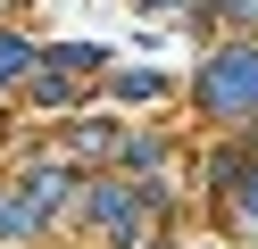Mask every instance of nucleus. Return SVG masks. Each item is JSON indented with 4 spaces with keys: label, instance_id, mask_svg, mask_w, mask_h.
Listing matches in <instances>:
<instances>
[{
    "label": "nucleus",
    "instance_id": "1",
    "mask_svg": "<svg viewBox=\"0 0 258 249\" xmlns=\"http://www.w3.org/2000/svg\"><path fill=\"white\" fill-rule=\"evenodd\" d=\"M200 92L217 100V108H258V58H250V50H233V58H217V66L200 75Z\"/></svg>",
    "mask_w": 258,
    "mask_h": 249
},
{
    "label": "nucleus",
    "instance_id": "3",
    "mask_svg": "<svg viewBox=\"0 0 258 249\" xmlns=\"http://www.w3.org/2000/svg\"><path fill=\"white\" fill-rule=\"evenodd\" d=\"M25 66V42H0V75H17Z\"/></svg>",
    "mask_w": 258,
    "mask_h": 249
},
{
    "label": "nucleus",
    "instance_id": "2",
    "mask_svg": "<svg viewBox=\"0 0 258 249\" xmlns=\"http://www.w3.org/2000/svg\"><path fill=\"white\" fill-rule=\"evenodd\" d=\"M34 100H42V108H67V100H75V83H67V75H42V92H34Z\"/></svg>",
    "mask_w": 258,
    "mask_h": 249
}]
</instances>
